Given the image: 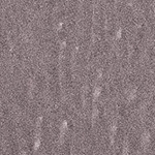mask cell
<instances>
[{
  "instance_id": "cell-1",
  "label": "cell",
  "mask_w": 155,
  "mask_h": 155,
  "mask_svg": "<svg viewBox=\"0 0 155 155\" xmlns=\"http://www.w3.org/2000/svg\"><path fill=\"white\" fill-rule=\"evenodd\" d=\"M43 118L39 117L37 120V129H36V135H35V142H34V150L36 151L38 149L39 145H40V124Z\"/></svg>"
},
{
  "instance_id": "cell-2",
  "label": "cell",
  "mask_w": 155,
  "mask_h": 155,
  "mask_svg": "<svg viewBox=\"0 0 155 155\" xmlns=\"http://www.w3.org/2000/svg\"><path fill=\"white\" fill-rule=\"evenodd\" d=\"M117 130V120L115 119L113 121L112 126H111V131H110V140H111V144L114 143V138H115V133H116Z\"/></svg>"
},
{
  "instance_id": "cell-3",
  "label": "cell",
  "mask_w": 155,
  "mask_h": 155,
  "mask_svg": "<svg viewBox=\"0 0 155 155\" xmlns=\"http://www.w3.org/2000/svg\"><path fill=\"white\" fill-rule=\"evenodd\" d=\"M149 141H150V133L149 132H144L143 137H142V146L143 148H146L147 145L149 144Z\"/></svg>"
},
{
  "instance_id": "cell-4",
  "label": "cell",
  "mask_w": 155,
  "mask_h": 155,
  "mask_svg": "<svg viewBox=\"0 0 155 155\" xmlns=\"http://www.w3.org/2000/svg\"><path fill=\"white\" fill-rule=\"evenodd\" d=\"M66 126H67V122L66 121H63V123H62L61 127H60V142H62V139H63V135L64 132H65V129H66Z\"/></svg>"
},
{
  "instance_id": "cell-5",
  "label": "cell",
  "mask_w": 155,
  "mask_h": 155,
  "mask_svg": "<svg viewBox=\"0 0 155 155\" xmlns=\"http://www.w3.org/2000/svg\"><path fill=\"white\" fill-rule=\"evenodd\" d=\"M129 154V148H128V142L125 141L123 146V150H122V155H128Z\"/></svg>"
},
{
  "instance_id": "cell-6",
  "label": "cell",
  "mask_w": 155,
  "mask_h": 155,
  "mask_svg": "<svg viewBox=\"0 0 155 155\" xmlns=\"http://www.w3.org/2000/svg\"><path fill=\"white\" fill-rule=\"evenodd\" d=\"M99 93H101V88H99V87H95V89H94V93H93V98H94V101H95L96 98L98 97Z\"/></svg>"
},
{
  "instance_id": "cell-7",
  "label": "cell",
  "mask_w": 155,
  "mask_h": 155,
  "mask_svg": "<svg viewBox=\"0 0 155 155\" xmlns=\"http://www.w3.org/2000/svg\"><path fill=\"white\" fill-rule=\"evenodd\" d=\"M97 113H98L97 109H96V107L94 105V107H93V112H92V122H94V120H95L96 116H97Z\"/></svg>"
},
{
  "instance_id": "cell-8",
  "label": "cell",
  "mask_w": 155,
  "mask_h": 155,
  "mask_svg": "<svg viewBox=\"0 0 155 155\" xmlns=\"http://www.w3.org/2000/svg\"><path fill=\"white\" fill-rule=\"evenodd\" d=\"M135 94H137V90H135V89H132L131 92L129 93V95H128V99H132V98H133V97L135 96Z\"/></svg>"
},
{
  "instance_id": "cell-9",
  "label": "cell",
  "mask_w": 155,
  "mask_h": 155,
  "mask_svg": "<svg viewBox=\"0 0 155 155\" xmlns=\"http://www.w3.org/2000/svg\"><path fill=\"white\" fill-rule=\"evenodd\" d=\"M120 35H121V30L119 29L118 32H117V38H119V37H120Z\"/></svg>"
},
{
  "instance_id": "cell-10",
  "label": "cell",
  "mask_w": 155,
  "mask_h": 155,
  "mask_svg": "<svg viewBox=\"0 0 155 155\" xmlns=\"http://www.w3.org/2000/svg\"><path fill=\"white\" fill-rule=\"evenodd\" d=\"M22 155H26V153H25V152H24V153H22Z\"/></svg>"
}]
</instances>
